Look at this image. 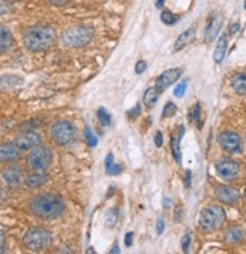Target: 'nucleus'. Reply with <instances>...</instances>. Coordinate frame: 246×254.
Listing matches in <instances>:
<instances>
[{
	"instance_id": "f257e3e1",
	"label": "nucleus",
	"mask_w": 246,
	"mask_h": 254,
	"mask_svg": "<svg viewBox=\"0 0 246 254\" xmlns=\"http://www.w3.org/2000/svg\"><path fill=\"white\" fill-rule=\"evenodd\" d=\"M29 213L41 221H53L60 218L65 213V201L59 194L54 192H43L30 198L29 201Z\"/></svg>"
},
{
	"instance_id": "f03ea898",
	"label": "nucleus",
	"mask_w": 246,
	"mask_h": 254,
	"mask_svg": "<svg viewBox=\"0 0 246 254\" xmlns=\"http://www.w3.org/2000/svg\"><path fill=\"white\" fill-rule=\"evenodd\" d=\"M57 41L56 29L50 24L38 23L30 26L23 34V46L32 53H40L51 49Z\"/></svg>"
},
{
	"instance_id": "7ed1b4c3",
	"label": "nucleus",
	"mask_w": 246,
	"mask_h": 254,
	"mask_svg": "<svg viewBox=\"0 0 246 254\" xmlns=\"http://www.w3.org/2000/svg\"><path fill=\"white\" fill-rule=\"evenodd\" d=\"M53 244V235L44 227H30L23 236V245L27 251L41 253L50 248Z\"/></svg>"
},
{
	"instance_id": "20e7f679",
	"label": "nucleus",
	"mask_w": 246,
	"mask_h": 254,
	"mask_svg": "<svg viewBox=\"0 0 246 254\" xmlns=\"http://www.w3.org/2000/svg\"><path fill=\"white\" fill-rule=\"evenodd\" d=\"M94 38V30L88 26H71L60 35V44L67 49H80L88 46Z\"/></svg>"
},
{
	"instance_id": "39448f33",
	"label": "nucleus",
	"mask_w": 246,
	"mask_h": 254,
	"mask_svg": "<svg viewBox=\"0 0 246 254\" xmlns=\"http://www.w3.org/2000/svg\"><path fill=\"white\" fill-rule=\"evenodd\" d=\"M76 135H77L76 127L68 120H57L50 126V129H49V136H50L51 142L57 147L70 145L71 142H74Z\"/></svg>"
},
{
	"instance_id": "423d86ee",
	"label": "nucleus",
	"mask_w": 246,
	"mask_h": 254,
	"mask_svg": "<svg viewBox=\"0 0 246 254\" xmlns=\"http://www.w3.org/2000/svg\"><path fill=\"white\" fill-rule=\"evenodd\" d=\"M53 164V151L47 145H37L29 150L26 156V165L30 171H47Z\"/></svg>"
},
{
	"instance_id": "0eeeda50",
	"label": "nucleus",
	"mask_w": 246,
	"mask_h": 254,
	"mask_svg": "<svg viewBox=\"0 0 246 254\" xmlns=\"http://www.w3.org/2000/svg\"><path fill=\"white\" fill-rule=\"evenodd\" d=\"M225 222V212L221 206H208L204 207L199 213V229L204 233L216 232Z\"/></svg>"
},
{
	"instance_id": "6e6552de",
	"label": "nucleus",
	"mask_w": 246,
	"mask_h": 254,
	"mask_svg": "<svg viewBox=\"0 0 246 254\" xmlns=\"http://www.w3.org/2000/svg\"><path fill=\"white\" fill-rule=\"evenodd\" d=\"M43 141V136L40 132L34 130V129H27V130H23L20 135L15 136V139L12 141L21 151H29L35 148L37 145H40Z\"/></svg>"
},
{
	"instance_id": "1a4fd4ad",
	"label": "nucleus",
	"mask_w": 246,
	"mask_h": 254,
	"mask_svg": "<svg viewBox=\"0 0 246 254\" xmlns=\"http://www.w3.org/2000/svg\"><path fill=\"white\" fill-rule=\"evenodd\" d=\"M0 176H2L5 185L11 189H17L20 188L23 183H24V171L20 165H15V164H11L8 167H5L2 170V173H0Z\"/></svg>"
},
{
	"instance_id": "9d476101",
	"label": "nucleus",
	"mask_w": 246,
	"mask_h": 254,
	"mask_svg": "<svg viewBox=\"0 0 246 254\" xmlns=\"http://www.w3.org/2000/svg\"><path fill=\"white\" fill-rule=\"evenodd\" d=\"M214 170H216L218 176L222 179V180H234L237 176H239V171H240V167L236 161L233 159H228V157H224V159H219L214 165Z\"/></svg>"
},
{
	"instance_id": "9b49d317",
	"label": "nucleus",
	"mask_w": 246,
	"mask_h": 254,
	"mask_svg": "<svg viewBox=\"0 0 246 254\" xmlns=\"http://www.w3.org/2000/svg\"><path fill=\"white\" fill-rule=\"evenodd\" d=\"M219 145L224 151L230 154L240 153L243 145H242V138L236 132H222L219 135Z\"/></svg>"
},
{
	"instance_id": "f8f14e48",
	"label": "nucleus",
	"mask_w": 246,
	"mask_h": 254,
	"mask_svg": "<svg viewBox=\"0 0 246 254\" xmlns=\"http://www.w3.org/2000/svg\"><path fill=\"white\" fill-rule=\"evenodd\" d=\"M21 150L14 142L0 144V164H12L21 157Z\"/></svg>"
},
{
	"instance_id": "ddd939ff",
	"label": "nucleus",
	"mask_w": 246,
	"mask_h": 254,
	"mask_svg": "<svg viewBox=\"0 0 246 254\" xmlns=\"http://www.w3.org/2000/svg\"><path fill=\"white\" fill-rule=\"evenodd\" d=\"M181 73H183L181 68H171V70L163 71V73L157 77L156 86H154V88H156L159 92H163L166 88H169L171 85H174V83L180 79Z\"/></svg>"
},
{
	"instance_id": "4468645a",
	"label": "nucleus",
	"mask_w": 246,
	"mask_h": 254,
	"mask_svg": "<svg viewBox=\"0 0 246 254\" xmlns=\"http://www.w3.org/2000/svg\"><path fill=\"white\" fill-rule=\"evenodd\" d=\"M216 200L222 204L227 206H234L239 203L240 200V194L239 190L231 188V186H219L216 189Z\"/></svg>"
},
{
	"instance_id": "2eb2a0df",
	"label": "nucleus",
	"mask_w": 246,
	"mask_h": 254,
	"mask_svg": "<svg viewBox=\"0 0 246 254\" xmlns=\"http://www.w3.org/2000/svg\"><path fill=\"white\" fill-rule=\"evenodd\" d=\"M222 27V15L221 14H213L208 20V24L205 27V41L213 43L216 40L219 30Z\"/></svg>"
},
{
	"instance_id": "dca6fc26",
	"label": "nucleus",
	"mask_w": 246,
	"mask_h": 254,
	"mask_svg": "<svg viewBox=\"0 0 246 254\" xmlns=\"http://www.w3.org/2000/svg\"><path fill=\"white\" fill-rule=\"evenodd\" d=\"M47 182H49L47 171H30L29 174L24 176V185H26L29 189L41 188V186L46 185Z\"/></svg>"
},
{
	"instance_id": "f3484780",
	"label": "nucleus",
	"mask_w": 246,
	"mask_h": 254,
	"mask_svg": "<svg viewBox=\"0 0 246 254\" xmlns=\"http://www.w3.org/2000/svg\"><path fill=\"white\" fill-rule=\"evenodd\" d=\"M14 43L12 32L5 24H0V53L9 52L14 47Z\"/></svg>"
},
{
	"instance_id": "a211bd4d",
	"label": "nucleus",
	"mask_w": 246,
	"mask_h": 254,
	"mask_svg": "<svg viewBox=\"0 0 246 254\" xmlns=\"http://www.w3.org/2000/svg\"><path fill=\"white\" fill-rule=\"evenodd\" d=\"M245 239V230L239 226H233L225 230L224 233V241L228 245H237Z\"/></svg>"
},
{
	"instance_id": "6ab92c4d",
	"label": "nucleus",
	"mask_w": 246,
	"mask_h": 254,
	"mask_svg": "<svg viewBox=\"0 0 246 254\" xmlns=\"http://www.w3.org/2000/svg\"><path fill=\"white\" fill-rule=\"evenodd\" d=\"M195 35H197V30H195V27H189V29H186L183 32V34L177 38V41H175V44H174V50L175 52H178V50H181V49H184L188 44H191L194 40H195Z\"/></svg>"
},
{
	"instance_id": "aec40b11",
	"label": "nucleus",
	"mask_w": 246,
	"mask_h": 254,
	"mask_svg": "<svg viewBox=\"0 0 246 254\" xmlns=\"http://www.w3.org/2000/svg\"><path fill=\"white\" fill-rule=\"evenodd\" d=\"M227 49H228V35H221L216 47H214V53H213V59L216 64H221L225 59L227 55Z\"/></svg>"
},
{
	"instance_id": "412c9836",
	"label": "nucleus",
	"mask_w": 246,
	"mask_h": 254,
	"mask_svg": "<svg viewBox=\"0 0 246 254\" xmlns=\"http://www.w3.org/2000/svg\"><path fill=\"white\" fill-rule=\"evenodd\" d=\"M231 88L239 95H246V73H237L231 79Z\"/></svg>"
},
{
	"instance_id": "4be33fe9",
	"label": "nucleus",
	"mask_w": 246,
	"mask_h": 254,
	"mask_svg": "<svg viewBox=\"0 0 246 254\" xmlns=\"http://www.w3.org/2000/svg\"><path fill=\"white\" fill-rule=\"evenodd\" d=\"M184 133V127L180 126L178 129V136H172L171 139V151H172V156L177 161V164H181V151H180V138L183 136Z\"/></svg>"
},
{
	"instance_id": "5701e85b",
	"label": "nucleus",
	"mask_w": 246,
	"mask_h": 254,
	"mask_svg": "<svg viewBox=\"0 0 246 254\" xmlns=\"http://www.w3.org/2000/svg\"><path fill=\"white\" fill-rule=\"evenodd\" d=\"M159 95H160V92H159L156 88H148V89L144 92V99H142V102L145 103L147 108H152V106H154V105L157 103Z\"/></svg>"
},
{
	"instance_id": "b1692460",
	"label": "nucleus",
	"mask_w": 246,
	"mask_h": 254,
	"mask_svg": "<svg viewBox=\"0 0 246 254\" xmlns=\"http://www.w3.org/2000/svg\"><path fill=\"white\" fill-rule=\"evenodd\" d=\"M189 121L191 123H195V124H198L201 127V105L199 103H197L191 109V112H189Z\"/></svg>"
},
{
	"instance_id": "393cba45",
	"label": "nucleus",
	"mask_w": 246,
	"mask_h": 254,
	"mask_svg": "<svg viewBox=\"0 0 246 254\" xmlns=\"http://www.w3.org/2000/svg\"><path fill=\"white\" fill-rule=\"evenodd\" d=\"M104 221H106V226L109 229H112L115 224H116V221H118V212L115 209H110L106 212V216H104Z\"/></svg>"
},
{
	"instance_id": "a878e982",
	"label": "nucleus",
	"mask_w": 246,
	"mask_h": 254,
	"mask_svg": "<svg viewBox=\"0 0 246 254\" xmlns=\"http://www.w3.org/2000/svg\"><path fill=\"white\" fill-rule=\"evenodd\" d=\"M97 117H98V121L101 123V126H110V124H112L110 114H109L104 108H100V109L97 111Z\"/></svg>"
},
{
	"instance_id": "bb28decb",
	"label": "nucleus",
	"mask_w": 246,
	"mask_h": 254,
	"mask_svg": "<svg viewBox=\"0 0 246 254\" xmlns=\"http://www.w3.org/2000/svg\"><path fill=\"white\" fill-rule=\"evenodd\" d=\"M175 114H177V105L172 103V102H168V103L165 105L163 111H162L163 118H171V117H174Z\"/></svg>"
},
{
	"instance_id": "cd10ccee",
	"label": "nucleus",
	"mask_w": 246,
	"mask_h": 254,
	"mask_svg": "<svg viewBox=\"0 0 246 254\" xmlns=\"http://www.w3.org/2000/svg\"><path fill=\"white\" fill-rule=\"evenodd\" d=\"M160 17H162V21H163L165 24H169V26H171V24H175V23H177V20H178V17H177L174 12L168 11V9H166V11H163Z\"/></svg>"
},
{
	"instance_id": "c85d7f7f",
	"label": "nucleus",
	"mask_w": 246,
	"mask_h": 254,
	"mask_svg": "<svg viewBox=\"0 0 246 254\" xmlns=\"http://www.w3.org/2000/svg\"><path fill=\"white\" fill-rule=\"evenodd\" d=\"M85 138H86V142H88L89 147H96L97 145V138H96L94 133L91 132V129L88 126L85 127Z\"/></svg>"
},
{
	"instance_id": "c756f323",
	"label": "nucleus",
	"mask_w": 246,
	"mask_h": 254,
	"mask_svg": "<svg viewBox=\"0 0 246 254\" xmlns=\"http://www.w3.org/2000/svg\"><path fill=\"white\" fill-rule=\"evenodd\" d=\"M191 242H192V236L191 233H184V236L181 238V250L183 253H189V248H191Z\"/></svg>"
},
{
	"instance_id": "7c9ffc66",
	"label": "nucleus",
	"mask_w": 246,
	"mask_h": 254,
	"mask_svg": "<svg viewBox=\"0 0 246 254\" xmlns=\"http://www.w3.org/2000/svg\"><path fill=\"white\" fill-rule=\"evenodd\" d=\"M46 2L50 6H54V8H64V6H68L73 0H46Z\"/></svg>"
},
{
	"instance_id": "2f4dec72",
	"label": "nucleus",
	"mask_w": 246,
	"mask_h": 254,
	"mask_svg": "<svg viewBox=\"0 0 246 254\" xmlns=\"http://www.w3.org/2000/svg\"><path fill=\"white\" fill-rule=\"evenodd\" d=\"M186 88H188V82L186 80H183L181 83H178L174 89V95L175 97H183L184 92H186Z\"/></svg>"
},
{
	"instance_id": "473e14b6",
	"label": "nucleus",
	"mask_w": 246,
	"mask_h": 254,
	"mask_svg": "<svg viewBox=\"0 0 246 254\" xmlns=\"http://www.w3.org/2000/svg\"><path fill=\"white\" fill-rule=\"evenodd\" d=\"M11 3L8 0H0V15H6L11 12Z\"/></svg>"
},
{
	"instance_id": "72a5a7b5",
	"label": "nucleus",
	"mask_w": 246,
	"mask_h": 254,
	"mask_svg": "<svg viewBox=\"0 0 246 254\" xmlns=\"http://www.w3.org/2000/svg\"><path fill=\"white\" fill-rule=\"evenodd\" d=\"M113 164H115V162H113V156H112V154H107V156H106V161H104V167H106V173H107V174L110 173Z\"/></svg>"
},
{
	"instance_id": "f704fd0d",
	"label": "nucleus",
	"mask_w": 246,
	"mask_h": 254,
	"mask_svg": "<svg viewBox=\"0 0 246 254\" xmlns=\"http://www.w3.org/2000/svg\"><path fill=\"white\" fill-rule=\"evenodd\" d=\"M145 70H147V62H145V61H139V62L136 64V68H135L136 74H142Z\"/></svg>"
},
{
	"instance_id": "c9c22d12",
	"label": "nucleus",
	"mask_w": 246,
	"mask_h": 254,
	"mask_svg": "<svg viewBox=\"0 0 246 254\" xmlns=\"http://www.w3.org/2000/svg\"><path fill=\"white\" fill-rule=\"evenodd\" d=\"M141 111H142V109H141V105H136L132 111H129V112H127V115H129L130 118H136V117H139V115H141Z\"/></svg>"
},
{
	"instance_id": "e433bc0d",
	"label": "nucleus",
	"mask_w": 246,
	"mask_h": 254,
	"mask_svg": "<svg viewBox=\"0 0 246 254\" xmlns=\"http://www.w3.org/2000/svg\"><path fill=\"white\" fill-rule=\"evenodd\" d=\"M5 245H6V236H5L3 230H0V253H5L6 251Z\"/></svg>"
},
{
	"instance_id": "4c0bfd02",
	"label": "nucleus",
	"mask_w": 246,
	"mask_h": 254,
	"mask_svg": "<svg viewBox=\"0 0 246 254\" xmlns=\"http://www.w3.org/2000/svg\"><path fill=\"white\" fill-rule=\"evenodd\" d=\"M163 230H165V219L163 218H159L157 219V224H156V232H157V235H162Z\"/></svg>"
},
{
	"instance_id": "58836bf2",
	"label": "nucleus",
	"mask_w": 246,
	"mask_h": 254,
	"mask_svg": "<svg viewBox=\"0 0 246 254\" xmlns=\"http://www.w3.org/2000/svg\"><path fill=\"white\" fill-rule=\"evenodd\" d=\"M239 29H240V24H239V23H233V24L228 27V34H230V35H236Z\"/></svg>"
},
{
	"instance_id": "ea45409f",
	"label": "nucleus",
	"mask_w": 246,
	"mask_h": 254,
	"mask_svg": "<svg viewBox=\"0 0 246 254\" xmlns=\"http://www.w3.org/2000/svg\"><path fill=\"white\" fill-rule=\"evenodd\" d=\"M154 142L157 147H162L163 145V136H162V132H157L156 136H154Z\"/></svg>"
},
{
	"instance_id": "a19ab883",
	"label": "nucleus",
	"mask_w": 246,
	"mask_h": 254,
	"mask_svg": "<svg viewBox=\"0 0 246 254\" xmlns=\"http://www.w3.org/2000/svg\"><path fill=\"white\" fill-rule=\"evenodd\" d=\"M191 179H192V173L186 171V177H184V185H186V188H191Z\"/></svg>"
},
{
	"instance_id": "79ce46f5",
	"label": "nucleus",
	"mask_w": 246,
	"mask_h": 254,
	"mask_svg": "<svg viewBox=\"0 0 246 254\" xmlns=\"http://www.w3.org/2000/svg\"><path fill=\"white\" fill-rule=\"evenodd\" d=\"M132 244H133V233L130 232V233L126 235V245L127 247H132Z\"/></svg>"
},
{
	"instance_id": "37998d69",
	"label": "nucleus",
	"mask_w": 246,
	"mask_h": 254,
	"mask_svg": "<svg viewBox=\"0 0 246 254\" xmlns=\"http://www.w3.org/2000/svg\"><path fill=\"white\" fill-rule=\"evenodd\" d=\"M163 3H165V0H157V2H156V6H157V8H162Z\"/></svg>"
},
{
	"instance_id": "c03bdc74",
	"label": "nucleus",
	"mask_w": 246,
	"mask_h": 254,
	"mask_svg": "<svg viewBox=\"0 0 246 254\" xmlns=\"http://www.w3.org/2000/svg\"><path fill=\"white\" fill-rule=\"evenodd\" d=\"M109 253H119V250H118V245H113V247H112V250H110Z\"/></svg>"
},
{
	"instance_id": "a18cd8bd",
	"label": "nucleus",
	"mask_w": 246,
	"mask_h": 254,
	"mask_svg": "<svg viewBox=\"0 0 246 254\" xmlns=\"http://www.w3.org/2000/svg\"><path fill=\"white\" fill-rule=\"evenodd\" d=\"M169 204H171V200H169V198H165V201H163V206H165V207H168Z\"/></svg>"
},
{
	"instance_id": "49530a36",
	"label": "nucleus",
	"mask_w": 246,
	"mask_h": 254,
	"mask_svg": "<svg viewBox=\"0 0 246 254\" xmlns=\"http://www.w3.org/2000/svg\"><path fill=\"white\" fill-rule=\"evenodd\" d=\"M3 201V190H2V188H0V203Z\"/></svg>"
},
{
	"instance_id": "de8ad7c7",
	"label": "nucleus",
	"mask_w": 246,
	"mask_h": 254,
	"mask_svg": "<svg viewBox=\"0 0 246 254\" xmlns=\"http://www.w3.org/2000/svg\"><path fill=\"white\" fill-rule=\"evenodd\" d=\"M245 198H246V186H245Z\"/></svg>"
},
{
	"instance_id": "09e8293b",
	"label": "nucleus",
	"mask_w": 246,
	"mask_h": 254,
	"mask_svg": "<svg viewBox=\"0 0 246 254\" xmlns=\"http://www.w3.org/2000/svg\"><path fill=\"white\" fill-rule=\"evenodd\" d=\"M245 221H246V212H245Z\"/></svg>"
},
{
	"instance_id": "8fccbe9b",
	"label": "nucleus",
	"mask_w": 246,
	"mask_h": 254,
	"mask_svg": "<svg viewBox=\"0 0 246 254\" xmlns=\"http://www.w3.org/2000/svg\"><path fill=\"white\" fill-rule=\"evenodd\" d=\"M245 9H246V2H245Z\"/></svg>"
}]
</instances>
